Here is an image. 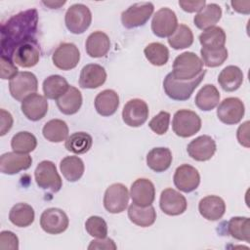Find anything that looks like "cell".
Here are the masks:
<instances>
[{
  "instance_id": "cell-51",
  "label": "cell",
  "mask_w": 250,
  "mask_h": 250,
  "mask_svg": "<svg viewBox=\"0 0 250 250\" xmlns=\"http://www.w3.org/2000/svg\"><path fill=\"white\" fill-rule=\"evenodd\" d=\"M230 5L232 6V9L240 14L248 15L250 13V1H231Z\"/></svg>"
},
{
  "instance_id": "cell-4",
  "label": "cell",
  "mask_w": 250,
  "mask_h": 250,
  "mask_svg": "<svg viewBox=\"0 0 250 250\" xmlns=\"http://www.w3.org/2000/svg\"><path fill=\"white\" fill-rule=\"evenodd\" d=\"M92 21L90 9L81 3L71 5L64 16L65 26L73 34H82L85 32Z\"/></svg>"
},
{
  "instance_id": "cell-45",
  "label": "cell",
  "mask_w": 250,
  "mask_h": 250,
  "mask_svg": "<svg viewBox=\"0 0 250 250\" xmlns=\"http://www.w3.org/2000/svg\"><path fill=\"white\" fill-rule=\"evenodd\" d=\"M0 249L1 250H18L19 249L18 236L10 230L1 231V233H0Z\"/></svg>"
},
{
  "instance_id": "cell-26",
  "label": "cell",
  "mask_w": 250,
  "mask_h": 250,
  "mask_svg": "<svg viewBox=\"0 0 250 250\" xmlns=\"http://www.w3.org/2000/svg\"><path fill=\"white\" fill-rule=\"evenodd\" d=\"M222 18V9L218 4L210 3L205 5L193 18V22L197 28L205 30L215 24Z\"/></svg>"
},
{
  "instance_id": "cell-16",
  "label": "cell",
  "mask_w": 250,
  "mask_h": 250,
  "mask_svg": "<svg viewBox=\"0 0 250 250\" xmlns=\"http://www.w3.org/2000/svg\"><path fill=\"white\" fill-rule=\"evenodd\" d=\"M175 187L183 192H191L195 190L200 184V175L193 166L183 164L179 166L173 177Z\"/></svg>"
},
{
  "instance_id": "cell-37",
  "label": "cell",
  "mask_w": 250,
  "mask_h": 250,
  "mask_svg": "<svg viewBox=\"0 0 250 250\" xmlns=\"http://www.w3.org/2000/svg\"><path fill=\"white\" fill-rule=\"evenodd\" d=\"M92 145L93 139L91 135L86 132H75L67 137L64 146L66 150L72 153L83 154L91 148Z\"/></svg>"
},
{
  "instance_id": "cell-36",
  "label": "cell",
  "mask_w": 250,
  "mask_h": 250,
  "mask_svg": "<svg viewBox=\"0 0 250 250\" xmlns=\"http://www.w3.org/2000/svg\"><path fill=\"white\" fill-rule=\"evenodd\" d=\"M199 42L202 48L205 49H219L225 47L226 33L220 26L209 27L199 35Z\"/></svg>"
},
{
  "instance_id": "cell-6",
  "label": "cell",
  "mask_w": 250,
  "mask_h": 250,
  "mask_svg": "<svg viewBox=\"0 0 250 250\" xmlns=\"http://www.w3.org/2000/svg\"><path fill=\"white\" fill-rule=\"evenodd\" d=\"M34 177L37 186L42 189L58 192L62 187V178L57 171L56 165L52 161H41L34 171Z\"/></svg>"
},
{
  "instance_id": "cell-27",
  "label": "cell",
  "mask_w": 250,
  "mask_h": 250,
  "mask_svg": "<svg viewBox=\"0 0 250 250\" xmlns=\"http://www.w3.org/2000/svg\"><path fill=\"white\" fill-rule=\"evenodd\" d=\"M82 105L81 92L73 87L69 86L67 91L57 100V106L60 111L65 115L75 114Z\"/></svg>"
},
{
  "instance_id": "cell-8",
  "label": "cell",
  "mask_w": 250,
  "mask_h": 250,
  "mask_svg": "<svg viewBox=\"0 0 250 250\" xmlns=\"http://www.w3.org/2000/svg\"><path fill=\"white\" fill-rule=\"evenodd\" d=\"M154 6L151 2H141L131 5L121 14V22L126 28L144 25L152 16Z\"/></svg>"
},
{
  "instance_id": "cell-11",
  "label": "cell",
  "mask_w": 250,
  "mask_h": 250,
  "mask_svg": "<svg viewBox=\"0 0 250 250\" xmlns=\"http://www.w3.org/2000/svg\"><path fill=\"white\" fill-rule=\"evenodd\" d=\"M69 220L64 211L60 208H48L40 216L42 229L50 234H59L66 230Z\"/></svg>"
},
{
  "instance_id": "cell-10",
  "label": "cell",
  "mask_w": 250,
  "mask_h": 250,
  "mask_svg": "<svg viewBox=\"0 0 250 250\" xmlns=\"http://www.w3.org/2000/svg\"><path fill=\"white\" fill-rule=\"evenodd\" d=\"M178 26L177 16L169 8L159 9L152 18L151 30L154 35L160 38L169 37L173 34Z\"/></svg>"
},
{
  "instance_id": "cell-30",
  "label": "cell",
  "mask_w": 250,
  "mask_h": 250,
  "mask_svg": "<svg viewBox=\"0 0 250 250\" xmlns=\"http://www.w3.org/2000/svg\"><path fill=\"white\" fill-rule=\"evenodd\" d=\"M128 217L130 221L142 228L150 227L156 220V211L153 206L142 207L132 203L128 207Z\"/></svg>"
},
{
  "instance_id": "cell-40",
  "label": "cell",
  "mask_w": 250,
  "mask_h": 250,
  "mask_svg": "<svg viewBox=\"0 0 250 250\" xmlns=\"http://www.w3.org/2000/svg\"><path fill=\"white\" fill-rule=\"evenodd\" d=\"M12 149L20 153H29L37 146L35 136L27 131H21L13 136L11 140Z\"/></svg>"
},
{
  "instance_id": "cell-5",
  "label": "cell",
  "mask_w": 250,
  "mask_h": 250,
  "mask_svg": "<svg viewBox=\"0 0 250 250\" xmlns=\"http://www.w3.org/2000/svg\"><path fill=\"white\" fill-rule=\"evenodd\" d=\"M174 133L181 138H188L201 129V119L197 113L189 109L176 111L172 121Z\"/></svg>"
},
{
  "instance_id": "cell-23",
  "label": "cell",
  "mask_w": 250,
  "mask_h": 250,
  "mask_svg": "<svg viewBox=\"0 0 250 250\" xmlns=\"http://www.w3.org/2000/svg\"><path fill=\"white\" fill-rule=\"evenodd\" d=\"M198 211L204 219L218 221L226 212V203L220 196L207 195L199 201Z\"/></svg>"
},
{
  "instance_id": "cell-9",
  "label": "cell",
  "mask_w": 250,
  "mask_h": 250,
  "mask_svg": "<svg viewBox=\"0 0 250 250\" xmlns=\"http://www.w3.org/2000/svg\"><path fill=\"white\" fill-rule=\"evenodd\" d=\"M129 202V191L123 184L115 183L110 185L104 195V206L105 210L112 214L123 212Z\"/></svg>"
},
{
  "instance_id": "cell-33",
  "label": "cell",
  "mask_w": 250,
  "mask_h": 250,
  "mask_svg": "<svg viewBox=\"0 0 250 250\" xmlns=\"http://www.w3.org/2000/svg\"><path fill=\"white\" fill-rule=\"evenodd\" d=\"M62 176L68 182H76L81 179L84 173V163L78 156H65L60 163Z\"/></svg>"
},
{
  "instance_id": "cell-34",
  "label": "cell",
  "mask_w": 250,
  "mask_h": 250,
  "mask_svg": "<svg viewBox=\"0 0 250 250\" xmlns=\"http://www.w3.org/2000/svg\"><path fill=\"white\" fill-rule=\"evenodd\" d=\"M70 85L65 80L64 77L55 74L47 77L43 81V93L47 99L50 100H58L61 96H62L68 89Z\"/></svg>"
},
{
  "instance_id": "cell-1",
  "label": "cell",
  "mask_w": 250,
  "mask_h": 250,
  "mask_svg": "<svg viewBox=\"0 0 250 250\" xmlns=\"http://www.w3.org/2000/svg\"><path fill=\"white\" fill-rule=\"evenodd\" d=\"M38 13L29 9L12 16L1 28V56L12 60L14 51L24 42L34 39Z\"/></svg>"
},
{
  "instance_id": "cell-2",
  "label": "cell",
  "mask_w": 250,
  "mask_h": 250,
  "mask_svg": "<svg viewBox=\"0 0 250 250\" xmlns=\"http://www.w3.org/2000/svg\"><path fill=\"white\" fill-rule=\"evenodd\" d=\"M206 71L203 69L196 77L190 80H179L168 73L163 81V89L165 94L175 101H187L188 100L193 91L201 83L205 76Z\"/></svg>"
},
{
  "instance_id": "cell-15",
  "label": "cell",
  "mask_w": 250,
  "mask_h": 250,
  "mask_svg": "<svg viewBox=\"0 0 250 250\" xmlns=\"http://www.w3.org/2000/svg\"><path fill=\"white\" fill-rule=\"evenodd\" d=\"M159 206L166 215L178 216L187 210L188 202L182 193L174 188H168L162 190L160 194Z\"/></svg>"
},
{
  "instance_id": "cell-20",
  "label": "cell",
  "mask_w": 250,
  "mask_h": 250,
  "mask_svg": "<svg viewBox=\"0 0 250 250\" xmlns=\"http://www.w3.org/2000/svg\"><path fill=\"white\" fill-rule=\"evenodd\" d=\"M13 62L21 67H32L40 60V48L35 39L20 45L13 54Z\"/></svg>"
},
{
  "instance_id": "cell-25",
  "label": "cell",
  "mask_w": 250,
  "mask_h": 250,
  "mask_svg": "<svg viewBox=\"0 0 250 250\" xmlns=\"http://www.w3.org/2000/svg\"><path fill=\"white\" fill-rule=\"evenodd\" d=\"M85 48L91 58L104 57L110 49L109 37L103 31H94L87 37Z\"/></svg>"
},
{
  "instance_id": "cell-3",
  "label": "cell",
  "mask_w": 250,
  "mask_h": 250,
  "mask_svg": "<svg viewBox=\"0 0 250 250\" xmlns=\"http://www.w3.org/2000/svg\"><path fill=\"white\" fill-rule=\"evenodd\" d=\"M203 70L201 59L192 52H184L176 57L171 74L179 80H190Z\"/></svg>"
},
{
  "instance_id": "cell-48",
  "label": "cell",
  "mask_w": 250,
  "mask_h": 250,
  "mask_svg": "<svg viewBox=\"0 0 250 250\" xmlns=\"http://www.w3.org/2000/svg\"><path fill=\"white\" fill-rule=\"evenodd\" d=\"M179 5L180 7L188 13H194V12H199L202 8L205 7L206 5V1L205 0H192V1H188V0H180L179 1Z\"/></svg>"
},
{
  "instance_id": "cell-35",
  "label": "cell",
  "mask_w": 250,
  "mask_h": 250,
  "mask_svg": "<svg viewBox=\"0 0 250 250\" xmlns=\"http://www.w3.org/2000/svg\"><path fill=\"white\" fill-rule=\"evenodd\" d=\"M42 134L51 143H61L68 137V126L63 120L52 119L45 123Z\"/></svg>"
},
{
  "instance_id": "cell-50",
  "label": "cell",
  "mask_w": 250,
  "mask_h": 250,
  "mask_svg": "<svg viewBox=\"0 0 250 250\" xmlns=\"http://www.w3.org/2000/svg\"><path fill=\"white\" fill-rule=\"evenodd\" d=\"M236 137L238 143L245 146L249 147V121H245L243 124H241L236 132Z\"/></svg>"
},
{
  "instance_id": "cell-21",
  "label": "cell",
  "mask_w": 250,
  "mask_h": 250,
  "mask_svg": "<svg viewBox=\"0 0 250 250\" xmlns=\"http://www.w3.org/2000/svg\"><path fill=\"white\" fill-rule=\"evenodd\" d=\"M21 108L28 120L38 121L48 112L47 98L37 93L31 94L21 102Z\"/></svg>"
},
{
  "instance_id": "cell-12",
  "label": "cell",
  "mask_w": 250,
  "mask_h": 250,
  "mask_svg": "<svg viewBox=\"0 0 250 250\" xmlns=\"http://www.w3.org/2000/svg\"><path fill=\"white\" fill-rule=\"evenodd\" d=\"M245 113L244 104L241 100L234 97L225 99L217 108V116L227 125H234L241 121Z\"/></svg>"
},
{
  "instance_id": "cell-44",
  "label": "cell",
  "mask_w": 250,
  "mask_h": 250,
  "mask_svg": "<svg viewBox=\"0 0 250 250\" xmlns=\"http://www.w3.org/2000/svg\"><path fill=\"white\" fill-rule=\"evenodd\" d=\"M170 113L167 111H160L157 115L152 117L148 122V127L157 135H164L169 128Z\"/></svg>"
},
{
  "instance_id": "cell-19",
  "label": "cell",
  "mask_w": 250,
  "mask_h": 250,
  "mask_svg": "<svg viewBox=\"0 0 250 250\" xmlns=\"http://www.w3.org/2000/svg\"><path fill=\"white\" fill-rule=\"evenodd\" d=\"M188 155L196 161H207L216 152V143L208 135H202L192 140L187 146Z\"/></svg>"
},
{
  "instance_id": "cell-17",
  "label": "cell",
  "mask_w": 250,
  "mask_h": 250,
  "mask_svg": "<svg viewBox=\"0 0 250 250\" xmlns=\"http://www.w3.org/2000/svg\"><path fill=\"white\" fill-rule=\"evenodd\" d=\"M31 164L32 158L28 153L11 151L0 156V171L3 174L15 175L22 170H27Z\"/></svg>"
},
{
  "instance_id": "cell-42",
  "label": "cell",
  "mask_w": 250,
  "mask_h": 250,
  "mask_svg": "<svg viewBox=\"0 0 250 250\" xmlns=\"http://www.w3.org/2000/svg\"><path fill=\"white\" fill-rule=\"evenodd\" d=\"M202 62L208 67H217L222 65L228 59V50L226 47L219 49H205L200 50Z\"/></svg>"
},
{
  "instance_id": "cell-49",
  "label": "cell",
  "mask_w": 250,
  "mask_h": 250,
  "mask_svg": "<svg viewBox=\"0 0 250 250\" xmlns=\"http://www.w3.org/2000/svg\"><path fill=\"white\" fill-rule=\"evenodd\" d=\"M0 115H1V121H0V124H1V128H0V136H4L6 133H8L12 126H13V116L12 114L5 110L4 108H1L0 110Z\"/></svg>"
},
{
  "instance_id": "cell-14",
  "label": "cell",
  "mask_w": 250,
  "mask_h": 250,
  "mask_svg": "<svg viewBox=\"0 0 250 250\" xmlns=\"http://www.w3.org/2000/svg\"><path fill=\"white\" fill-rule=\"evenodd\" d=\"M148 113V106L145 101L132 99L123 107L122 119L130 127H140L147 120Z\"/></svg>"
},
{
  "instance_id": "cell-47",
  "label": "cell",
  "mask_w": 250,
  "mask_h": 250,
  "mask_svg": "<svg viewBox=\"0 0 250 250\" xmlns=\"http://www.w3.org/2000/svg\"><path fill=\"white\" fill-rule=\"evenodd\" d=\"M89 250H95V249H106V250H116L117 246L115 242L109 238V237H104V238H97L95 240H92L88 246Z\"/></svg>"
},
{
  "instance_id": "cell-39",
  "label": "cell",
  "mask_w": 250,
  "mask_h": 250,
  "mask_svg": "<svg viewBox=\"0 0 250 250\" xmlns=\"http://www.w3.org/2000/svg\"><path fill=\"white\" fill-rule=\"evenodd\" d=\"M169 45L175 50L188 48L193 43V33L186 24H180L171 36L168 37Z\"/></svg>"
},
{
  "instance_id": "cell-28",
  "label": "cell",
  "mask_w": 250,
  "mask_h": 250,
  "mask_svg": "<svg viewBox=\"0 0 250 250\" xmlns=\"http://www.w3.org/2000/svg\"><path fill=\"white\" fill-rule=\"evenodd\" d=\"M173 156L168 147H154L146 155V164L154 172L166 171L172 164Z\"/></svg>"
},
{
  "instance_id": "cell-7",
  "label": "cell",
  "mask_w": 250,
  "mask_h": 250,
  "mask_svg": "<svg viewBox=\"0 0 250 250\" xmlns=\"http://www.w3.org/2000/svg\"><path fill=\"white\" fill-rule=\"evenodd\" d=\"M37 89V78L29 71L19 72L9 82V91L11 96L20 102H22L27 96L36 93Z\"/></svg>"
},
{
  "instance_id": "cell-31",
  "label": "cell",
  "mask_w": 250,
  "mask_h": 250,
  "mask_svg": "<svg viewBox=\"0 0 250 250\" xmlns=\"http://www.w3.org/2000/svg\"><path fill=\"white\" fill-rule=\"evenodd\" d=\"M220 102V93L213 84L204 85L196 94L194 103L195 105L203 110L209 111L214 109Z\"/></svg>"
},
{
  "instance_id": "cell-18",
  "label": "cell",
  "mask_w": 250,
  "mask_h": 250,
  "mask_svg": "<svg viewBox=\"0 0 250 250\" xmlns=\"http://www.w3.org/2000/svg\"><path fill=\"white\" fill-rule=\"evenodd\" d=\"M129 195L134 204L142 207L149 206L155 199L154 185L148 179H137L131 186Z\"/></svg>"
},
{
  "instance_id": "cell-24",
  "label": "cell",
  "mask_w": 250,
  "mask_h": 250,
  "mask_svg": "<svg viewBox=\"0 0 250 250\" xmlns=\"http://www.w3.org/2000/svg\"><path fill=\"white\" fill-rule=\"evenodd\" d=\"M94 104L100 115L110 116L116 112L119 106V96L115 91L106 89L96 96Z\"/></svg>"
},
{
  "instance_id": "cell-52",
  "label": "cell",
  "mask_w": 250,
  "mask_h": 250,
  "mask_svg": "<svg viewBox=\"0 0 250 250\" xmlns=\"http://www.w3.org/2000/svg\"><path fill=\"white\" fill-rule=\"evenodd\" d=\"M42 3L51 9H58L61 6H62L63 4H65V1H58V2L57 1H55V2L54 1H43Z\"/></svg>"
},
{
  "instance_id": "cell-38",
  "label": "cell",
  "mask_w": 250,
  "mask_h": 250,
  "mask_svg": "<svg viewBox=\"0 0 250 250\" xmlns=\"http://www.w3.org/2000/svg\"><path fill=\"white\" fill-rule=\"evenodd\" d=\"M229 234L240 241L250 242V220L248 217H232L228 223Z\"/></svg>"
},
{
  "instance_id": "cell-29",
  "label": "cell",
  "mask_w": 250,
  "mask_h": 250,
  "mask_svg": "<svg viewBox=\"0 0 250 250\" xmlns=\"http://www.w3.org/2000/svg\"><path fill=\"white\" fill-rule=\"evenodd\" d=\"M243 82V72L235 65L226 66L218 76V83L226 92L236 91Z\"/></svg>"
},
{
  "instance_id": "cell-46",
  "label": "cell",
  "mask_w": 250,
  "mask_h": 250,
  "mask_svg": "<svg viewBox=\"0 0 250 250\" xmlns=\"http://www.w3.org/2000/svg\"><path fill=\"white\" fill-rule=\"evenodd\" d=\"M0 63H1V78L2 79H10L11 80L13 77H15L19 73L18 67L16 66L15 62L11 59L1 56Z\"/></svg>"
},
{
  "instance_id": "cell-22",
  "label": "cell",
  "mask_w": 250,
  "mask_h": 250,
  "mask_svg": "<svg viewBox=\"0 0 250 250\" xmlns=\"http://www.w3.org/2000/svg\"><path fill=\"white\" fill-rule=\"evenodd\" d=\"M106 80L105 69L97 63H89L83 66L79 76V86L84 89H96Z\"/></svg>"
},
{
  "instance_id": "cell-41",
  "label": "cell",
  "mask_w": 250,
  "mask_h": 250,
  "mask_svg": "<svg viewBox=\"0 0 250 250\" xmlns=\"http://www.w3.org/2000/svg\"><path fill=\"white\" fill-rule=\"evenodd\" d=\"M144 54L146 60L153 65L161 66L164 65L169 59L168 48L159 42H152L148 44L145 50Z\"/></svg>"
},
{
  "instance_id": "cell-43",
  "label": "cell",
  "mask_w": 250,
  "mask_h": 250,
  "mask_svg": "<svg viewBox=\"0 0 250 250\" xmlns=\"http://www.w3.org/2000/svg\"><path fill=\"white\" fill-rule=\"evenodd\" d=\"M86 231L93 237L104 238L107 235V225L100 216H91L85 222Z\"/></svg>"
},
{
  "instance_id": "cell-32",
  "label": "cell",
  "mask_w": 250,
  "mask_h": 250,
  "mask_svg": "<svg viewBox=\"0 0 250 250\" xmlns=\"http://www.w3.org/2000/svg\"><path fill=\"white\" fill-rule=\"evenodd\" d=\"M35 213L33 208L23 202L14 205L9 213L10 222L19 228H26L34 222Z\"/></svg>"
},
{
  "instance_id": "cell-13",
  "label": "cell",
  "mask_w": 250,
  "mask_h": 250,
  "mask_svg": "<svg viewBox=\"0 0 250 250\" xmlns=\"http://www.w3.org/2000/svg\"><path fill=\"white\" fill-rule=\"evenodd\" d=\"M52 61L56 67L62 70H70L78 64L80 52L73 43H62L54 51Z\"/></svg>"
}]
</instances>
